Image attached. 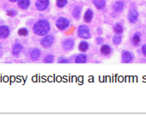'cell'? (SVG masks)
Here are the masks:
<instances>
[{"label": "cell", "mask_w": 146, "mask_h": 115, "mask_svg": "<svg viewBox=\"0 0 146 115\" xmlns=\"http://www.w3.org/2000/svg\"><path fill=\"white\" fill-rule=\"evenodd\" d=\"M10 2H13V3H14V2H17L18 1V0H9Z\"/></svg>", "instance_id": "30"}, {"label": "cell", "mask_w": 146, "mask_h": 115, "mask_svg": "<svg viewBox=\"0 0 146 115\" xmlns=\"http://www.w3.org/2000/svg\"><path fill=\"white\" fill-rule=\"evenodd\" d=\"M94 18V12L91 9H87L84 13V16H83V20L86 23H90L93 20Z\"/></svg>", "instance_id": "12"}, {"label": "cell", "mask_w": 146, "mask_h": 115, "mask_svg": "<svg viewBox=\"0 0 146 115\" xmlns=\"http://www.w3.org/2000/svg\"><path fill=\"white\" fill-rule=\"evenodd\" d=\"M58 63H69L70 61L66 58H65V57H59L58 60Z\"/></svg>", "instance_id": "26"}, {"label": "cell", "mask_w": 146, "mask_h": 115, "mask_svg": "<svg viewBox=\"0 0 146 115\" xmlns=\"http://www.w3.org/2000/svg\"><path fill=\"white\" fill-rule=\"evenodd\" d=\"M139 18V13L138 11L136 10L135 7H132L131 9H129V12H128V15H127V19L128 21L131 24H135L137 22Z\"/></svg>", "instance_id": "5"}, {"label": "cell", "mask_w": 146, "mask_h": 115, "mask_svg": "<svg viewBox=\"0 0 146 115\" xmlns=\"http://www.w3.org/2000/svg\"><path fill=\"white\" fill-rule=\"evenodd\" d=\"M123 31H124V27L121 23H116L113 25V32L115 34H122Z\"/></svg>", "instance_id": "20"}, {"label": "cell", "mask_w": 146, "mask_h": 115, "mask_svg": "<svg viewBox=\"0 0 146 115\" xmlns=\"http://www.w3.org/2000/svg\"><path fill=\"white\" fill-rule=\"evenodd\" d=\"M40 56H41V52L38 48H34L30 53V58L34 61H38L40 58Z\"/></svg>", "instance_id": "14"}, {"label": "cell", "mask_w": 146, "mask_h": 115, "mask_svg": "<svg viewBox=\"0 0 146 115\" xmlns=\"http://www.w3.org/2000/svg\"><path fill=\"white\" fill-rule=\"evenodd\" d=\"M97 44H98V45H102L103 42H104V39H103L102 37H98L97 38Z\"/></svg>", "instance_id": "29"}, {"label": "cell", "mask_w": 146, "mask_h": 115, "mask_svg": "<svg viewBox=\"0 0 146 115\" xmlns=\"http://www.w3.org/2000/svg\"><path fill=\"white\" fill-rule=\"evenodd\" d=\"M69 25H70L69 20L66 19V18H64V17L58 18L56 21V26L59 31H64V30L67 29L69 27Z\"/></svg>", "instance_id": "3"}, {"label": "cell", "mask_w": 146, "mask_h": 115, "mask_svg": "<svg viewBox=\"0 0 146 115\" xmlns=\"http://www.w3.org/2000/svg\"><path fill=\"white\" fill-rule=\"evenodd\" d=\"M141 51H142V54H143V56L146 57V44H144V45H143V46H142Z\"/></svg>", "instance_id": "28"}, {"label": "cell", "mask_w": 146, "mask_h": 115, "mask_svg": "<svg viewBox=\"0 0 146 115\" xmlns=\"http://www.w3.org/2000/svg\"><path fill=\"white\" fill-rule=\"evenodd\" d=\"M141 41H142V36H141V33L140 32H136L134 33L133 37H132V40H131V42L132 44L135 46V47H138L141 43Z\"/></svg>", "instance_id": "11"}, {"label": "cell", "mask_w": 146, "mask_h": 115, "mask_svg": "<svg viewBox=\"0 0 146 115\" xmlns=\"http://www.w3.org/2000/svg\"><path fill=\"white\" fill-rule=\"evenodd\" d=\"M18 5L22 10H27L30 6V0H18Z\"/></svg>", "instance_id": "18"}, {"label": "cell", "mask_w": 146, "mask_h": 115, "mask_svg": "<svg viewBox=\"0 0 146 115\" xmlns=\"http://www.w3.org/2000/svg\"><path fill=\"white\" fill-rule=\"evenodd\" d=\"M77 34H78V37L84 40H88L91 38L90 30L88 27V25H81L79 26L78 29H77Z\"/></svg>", "instance_id": "2"}, {"label": "cell", "mask_w": 146, "mask_h": 115, "mask_svg": "<svg viewBox=\"0 0 146 115\" xmlns=\"http://www.w3.org/2000/svg\"><path fill=\"white\" fill-rule=\"evenodd\" d=\"M6 14L8 16H10V17H13V16H15L17 14V12L14 10H7L6 11Z\"/></svg>", "instance_id": "27"}, {"label": "cell", "mask_w": 146, "mask_h": 115, "mask_svg": "<svg viewBox=\"0 0 146 115\" xmlns=\"http://www.w3.org/2000/svg\"><path fill=\"white\" fill-rule=\"evenodd\" d=\"M18 34L21 35V36H27V35L29 34V31L27 28H25V27H22L21 29H19L18 31Z\"/></svg>", "instance_id": "24"}, {"label": "cell", "mask_w": 146, "mask_h": 115, "mask_svg": "<svg viewBox=\"0 0 146 115\" xmlns=\"http://www.w3.org/2000/svg\"><path fill=\"white\" fill-rule=\"evenodd\" d=\"M135 61V56L132 52L123 50L121 52V61L123 63H131Z\"/></svg>", "instance_id": "4"}, {"label": "cell", "mask_w": 146, "mask_h": 115, "mask_svg": "<svg viewBox=\"0 0 146 115\" xmlns=\"http://www.w3.org/2000/svg\"><path fill=\"white\" fill-rule=\"evenodd\" d=\"M89 48H90V44L87 41H82V42H80L79 46H78V49L81 52H86V51H88L89 50Z\"/></svg>", "instance_id": "21"}, {"label": "cell", "mask_w": 146, "mask_h": 115, "mask_svg": "<svg viewBox=\"0 0 146 115\" xmlns=\"http://www.w3.org/2000/svg\"><path fill=\"white\" fill-rule=\"evenodd\" d=\"M82 7L81 5H76L74 8V10L72 12V15H73V17L74 18V19H76V20L80 19L81 13H82Z\"/></svg>", "instance_id": "15"}, {"label": "cell", "mask_w": 146, "mask_h": 115, "mask_svg": "<svg viewBox=\"0 0 146 115\" xmlns=\"http://www.w3.org/2000/svg\"><path fill=\"white\" fill-rule=\"evenodd\" d=\"M49 5L50 0H36V8L40 12L45 11Z\"/></svg>", "instance_id": "8"}, {"label": "cell", "mask_w": 146, "mask_h": 115, "mask_svg": "<svg viewBox=\"0 0 146 115\" xmlns=\"http://www.w3.org/2000/svg\"><path fill=\"white\" fill-rule=\"evenodd\" d=\"M122 41L121 34H114L113 37V44L115 46H119Z\"/></svg>", "instance_id": "22"}, {"label": "cell", "mask_w": 146, "mask_h": 115, "mask_svg": "<svg viewBox=\"0 0 146 115\" xmlns=\"http://www.w3.org/2000/svg\"><path fill=\"white\" fill-rule=\"evenodd\" d=\"M74 47V40L72 38H66L62 41V48L65 52L71 51Z\"/></svg>", "instance_id": "6"}, {"label": "cell", "mask_w": 146, "mask_h": 115, "mask_svg": "<svg viewBox=\"0 0 146 115\" xmlns=\"http://www.w3.org/2000/svg\"><path fill=\"white\" fill-rule=\"evenodd\" d=\"M68 0H57V6L58 8H63L67 4Z\"/></svg>", "instance_id": "25"}, {"label": "cell", "mask_w": 146, "mask_h": 115, "mask_svg": "<svg viewBox=\"0 0 146 115\" xmlns=\"http://www.w3.org/2000/svg\"><path fill=\"white\" fill-rule=\"evenodd\" d=\"M113 10L117 12H122L123 9H124V2L123 1H116L113 5Z\"/></svg>", "instance_id": "17"}, {"label": "cell", "mask_w": 146, "mask_h": 115, "mask_svg": "<svg viewBox=\"0 0 146 115\" xmlns=\"http://www.w3.org/2000/svg\"><path fill=\"white\" fill-rule=\"evenodd\" d=\"M50 30V25L45 20H41L36 22L33 26V31L37 36H45Z\"/></svg>", "instance_id": "1"}, {"label": "cell", "mask_w": 146, "mask_h": 115, "mask_svg": "<svg viewBox=\"0 0 146 115\" xmlns=\"http://www.w3.org/2000/svg\"><path fill=\"white\" fill-rule=\"evenodd\" d=\"M113 52V48L108 44H103L100 47V53L103 56H110Z\"/></svg>", "instance_id": "9"}, {"label": "cell", "mask_w": 146, "mask_h": 115, "mask_svg": "<svg viewBox=\"0 0 146 115\" xmlns=\"http://www.w3.org/2000/svg\"><path fill=\"white\" fill-rule=\"evenodd\" d=\"M54 59H55V57H54L53 55H48L44 58V61L45 63H53V61H54Z\"/></svg>", "instance_id": "23"}, {"label": "cell", "mask_w": 146, "mask_h": 115, "mask_svg": "<svg viewBox=\"0 0 146 115\" xmlns=\"http://www.w3.org/2000/svg\"><path fill=\"white\" fill-rule=\"evenodd\" d=\"M54 43V37L52 35H45V36L42 39L41 45L44 48H50Z\"/></svg>", "instance_id": "7"}, {"label": "cell", "mask_w": 146, "mask_h": 115, "mask_svg": "<svg viewBox=\"0 0 146 115\" xmlns=\"http://www.w3.org/2000/svg\"><path fill=\"white\" fill-rule=\"evenodd\" d=\"M10 35V29L7 25L0 26V39H6Z\"/></svg>", "instance_id": "10"}, {"label": "cell", "mask_w": 146, "mask_h": 115, "mask_svg": "<svg viewBox=\"0 0 146 115\" xmlns=\"http://www.w3.org/2000/svg\"><path fill=\"white\" fill-rule=\"evenodd\" d=\"M88 61V56L85 54L78 55L75 57V63H86Z\"/></svg>", "instance_id": "19"}, {"label": "cell", "mask_w": 146, "mask_h": 115, "mask_svg": "<svg viewBox=\"0 0 146 115\" xmlns=\"http://www.w3.org/2000/svg\"><path fill=\"white\" fill-rule=\"evenodd\" d=\"M22 50H23V46L21 45V43H16V44H14V46L13 47L12 53H13V55L14 56L18 57L20 56L21 53L22 52Z\"/></svg>", "instance_id": "13"}, {"label": "cell", "mask_w": 146, "mask_h": 115, "mask_svg": "<svg viewBox=\"0 0 146 115\" xmlns=\"http://www.w3.org/2000/svg\"><path fill=\"white\" fill-rule=\"evenodd\" d=\"M92 3L97 9H98V10H103V9H105L106 5V0H93Z\"/></svg>", "instance_id": "16"}]
</instances>
